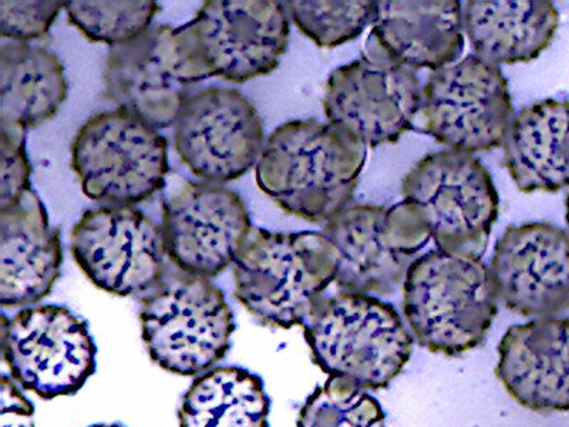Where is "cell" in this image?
<instances>
[{
  "instance_id": "cell-12",
  "label": "cell",
  "mask_w": 569,
  "mask_h": 427,
  "mask_svg": "<svg viewBox=\"0 0 569 427\" xmlns=\"http://www.w3.org/2000/svg\"><path fill=\"white\" fill-rule=\"evenodd\" d=\"M416 71L375 50L330 73L323 109L328 123L366 149L395 145L409 131L421 109Z\"/></svg>"
},
{
  "instance_id": "cell-20",
  "label": "cell",
  "mask_w": 569,
  "mask_h": 427,
  "mask_svg": "<svg viewBox=\"0 0 569 427\" xmlns=\"http://www.w3.org/2000/svg\"><path fill=\"white\" fill-rule=\"evenodd\" d=\"M60 232L33 190L0 211V304L8 308L42 301L60 276Z\"/></svg>"
},
{
  "instance_id": "cell-10",
  "label": "cell",
  "mask_w": 569,
  "mask_h": 427,
  "mask_svg": "<svg viewBox=\"0 0 569 427\" xmlns=\"http://www.w3.org/2000/svg\"><path fill=\"white\" fill-rule=\"evenodd\" d=\"M182 29L206 78L232 83L277 70L291 30L277 0H210Z\"/></svg>"
},
{
  "instance_id": "cell-2",
  "label": "cell",
  "mask_w": 569,
  "mask_h": 427,
  "mask_svg": "<svg viewBox=\"0 0 569 427\" xmlns=\"http://www.w3.org/2000/svg\"><path fill=\"white\" fill-rule=\"evenodd\" d=\"M335 277L337 249L317 231L253 228L233 262L236 298L268 327H303Z\"/></svg>"
},
{
  "instance_id": "cell-7",
  "label": "cell",
  "mask_w": 569,
  "mask_h": 427,
  "mask_svg": "<svg viewBox=\"0 0 569 427\" xmlns=\"http://www.w3.org/2000/svg\"><path fill=\"white\" fill-rule=\"evenodd\" d=\"M84 195L103 207H133L166 186L169 141L123 110L88 120L71 146Z\"/></svg>"
},
{
  "instance_id": "cell-17",
  "label": "cell",
  "mask_w": 569,
  "mask_h": 427,
  "mask_svg": "<svg viewBox=\"0 0 569 427\" xmlns=\"http://www.w3.org/2000/svg\"><path fill=\"white\" fill-rule=\"evenodd\" d=\"M498 301L522 317L569 309V234L548 222L510 226L490 266Z\"/></svg>"
},
{
  "instance_id": "cell-26",
  "label": "cell",
  "mask_w": 569,
  "mask_h": 427,
  "mask_svg": "<svg viewBox=\"0 0 569 427\" xmlns=\"http://www.w3.org/2000/svg\"><path fill=\"white\" fill-rule=\"evenodd\" d=\"M283 4L298 29L319 48L328 49L359 38L366 28L372 27L378 10L375 0H289Z\"/></svg>"
},
{
  "instance_id": "cell-24",
  "label": "cell",
  "mask_w": 569,
  "mask_h": 427,
  "mask_svg": "<svg viewBox=\"0 0 569 427\" xmlns=\"http://www.w3.org/2000/svg\"><path fill=\"white\" fill-rule=\"evenodd\" d=\"M269 400L258 375L218 366L192 383L178 409L180 427H269Z\"/></svg>"
},
{
  "instance_id": "cell-32",
  "label": "cell",
  "mask_w": 569,
  "mask_h": 427,
  "mask_svg": "<svg viewBox=\"0 0 569 427\" xmlns=\"http://www.w3.org/2000/svg\"><path fill=\"white\" fill-rule=\"evenodd\" d=\"M567 222H568V227H569V195L567 198Z\"/></svg>"
},
{
  "instance_id": "cell-21",
  "label": "cell",
  "mask_w": 569,
  "mask_h": 427,
  "mask_svg": "<svg viewBox=\"0 0 569 427\" xmlns=\"http://www.w3.org/2000/svg\"><path fill=\"white\" fill-rule=\"evenodd\" d=\"M462 24L477 58L498 66L540 58L560 27L548 0H469Z\"/></svg>"
},
{
  "instance_id": "cell-29",
  "label": "cell",
  "mask_w": 569,
  "mask_h": 427,
  "mask_svg": "<svg viewBox=\"0 0 569 427\" xmlns=\"http://www.w3.org/2000/svg\"><path fill=\"white\" fill-rule=\"evenodd\" d=\"M0 211L17 206L29 190L30 169L27 155V130L0 127Z\"/></svg>"
},
{
  "instance_id": "cell-6",
  "label": "cell",
  "mask_w": 569,
  "mask_h": 427,
  "mask_svg": "<svg viewBox=\"0 0 569 427\" xmlns=\"http://www.w3.org/2000/svg\"><path fill=\"white\" fill-rule=\"evenodd\" d=\"M401 195L418 212L437 249L482 259L500 201L479 159L456 150L426 156L403 178Z\"/></svg>"
},
{
  "instance_id": "cell-22",
  "label": "cell",
  "mask_w": 569,
  "mask_h": 427,
  "mask_svg": "<svg viewBox=\"0 0 569 427\" xmlns=\"http://www.w3.org/2000/svg\"><path fill=\"white\" fill-rule=\"evenodd\" d=\"M505 166L526 195L569 187V100L538 101L515 117Z\"/></svg>"
},
{
  "instance_id": "cell-14",
  "label": "cell",
  "mask_w": 569,
  "mask_h": 427,
  "mask_svg": "<svg viewBox=\"0 0 569 427\" xmlns=\"http://www.w3.org/2000/svg\"><path fill=\"white\" fill-rule=\"evenodd\" d=\"M71 254L103 291L146 295L166 276L161 227L134 207H100L83 214L71 232Z\"/></svg>"
},
{
  "instance_id": "cell-8",
  "label": "cell",
  "mask_w": 569,
  "mask_h": 427,
  "mask_svg": "<svg viewBox=\"0 0 569 427\" xmlns=\"http://www.w3.org/2000/svg\"><path fill=\"white\" fill-rule=\"evenodd\" d=\"M184 29L150 28L133 42L110 48L104 64L106 98L117 110L156 130L174 126L190 89L206 80Z\"/></svg>"
},
{
  "instance_id": "cell-19",
  "label": "cell",
  "mask_w": 569,
  "mask_h": 427,
  "mask_svg": "<svg viewBox=\"0 0 569 427\" xmlns=\"http://www.w3.org/2000/svg\"><path fill=\"white\" fill-rule=\"evenodd\" d=\"M460 0H380L366 49L411 70L453 64L465 49Z\"/></svg>"
},
{
  "instance_id": "cell-25",
  "label": "cell",
  "mask_w": 569,
  "mask_h": 427,
  "mask_svg": "<svg viewBox=\"0 0 569 427\" xmlns=\"http://www.w3.org/2000/svg\"><path fill=\"white\" fill-rule=\"evenodd\" d=\"M66 13L93 43L120 46L133 42L150 29L152 19L160 12V4L144 2H96V0H70L64 2Z\"/></svg>"
},
{
  "instance_id": "cell-1",
  "label": "cell",
  "mask_w": 569,
  "mask_h": 427,
  "mask_svg": "<svg viewBox=\"0 0 569 427\" xmlns=\"http://www.w3.org/2000/svg\"><path fill=\"white\" fill-rule=\"evenodd\" d=\"M366 147L318 120H292L268 137L257 162L259 188L289 216L320 224L353 200Z\"/></svg>"
},
{
  "instance_id": "cell-23",
  "label": "cell",
  "mask_w": 569,
  "mask_h": 427,
  "mask_svg": "<svg viewBox=\"0 0 569 427\" xmlns=\"http://www.w3.org/2000/svg\"><path fill=\"white\" fill-rule=\"evenodd\" d=\"M68 98L58 56L30 43L0 48V125L28 130L53 119Z\"/></svg>"
},
{
  "instance_id": "cell-9",
  "label": "cell",
  "mask_w": 569,
  "mask_h": 427,
  "mask_svg": "<svg viewBox=\"0 0 569 427\" xmlns=\"http://www.w3.org/2000/svg\"><path fill=\"white\" fill-rule=\"evenodd\" d=\"M337 249L335 284L345 292L389 295L431 236L408 202L352 206L325 224Z\"/></svg>"
},
{
  "instance_id": "cell-15",
  "label": "cell",
  "mask_w": 569,
  "mask_h": 427,
  "mask_svg": "<svg viewBox=\"0 0 569 427\" xmlns=\"http://www.w3.org/2000/svg\"><path fill=\"white\" fill-rule=\"evenodd\" d=\"M161 231L178 271L211 279L236 262L253 227L237 192L187 181L164 198Z\"/></svg>"
},
{
  "instance_id": "cell-11",
  "label": "cell",
  "mask_w": 569,
  "mask_h": 427,
  "mask_svg": "<svg viewBox=\"0 0 569 427\" xmlns=\"http://www.w3.org/2000/svg\"><path fill=\"white\" fill-rule=\"evenodd\" d=\"M2 354L20 388L52 400L83 388L96 373L98 348L84 320L68 308L42 305L3 315Z\"/></svg>"
},
{
  "instance_id": "cell-18",
  "label": "cell",
  "mask_w": 569,
  "mask_h": 427,
  "mask_svg": "<svg viewBox=\"0 0 569 427\" xmlns=\"http://www.w3.org/2000/svg\"><path fill=\"white\" fill-rule=\"evenodd\" d=\"M497 379L536 411L569 410V319L538 318L507 330L498 345Z\"/></svg>"
},
{
  "instance_id": "cell-4",
  "label": "cell",
  "mask_w": 569,
  "mask_h": 427,
  "mask_svg": "<svg viewBox=\"0 0 569 427\" xmlns=\"http://www.w3.org/2000/svg\"><path fill=\"white\" fill-rule=\"evenodd\" d=\"M303 332L313 363L329 378L362 389L388 388L409 363L413 345L398 311L365 294L320 299Z\"/></svg>"
},
{
  "instance_id": "cell-31",
  "label": "cell",
  "mask_w": 569,
  "mask_h": 427,
  "mask_svg": "<svg viewBox=\"0 0 569 427\" xmlns=\"http://www.w3.org/2000/svg\"><path fill=\"white\" fill-rule=\"evenodd\" d=\"M90 427H124V426H120V425H94V426H90Z\"/></svg>"
},
{
  "instance_id": "cell-28",
  "label": "cell",
  "mask_w": 569,
  "mask_h": 427,
  "mask_svg": "<svg viewBox=\"0 0 569 427\" xmlns=\"http://www.w3.org/2000/svg\"><path fill=\"white\" fill-rule=\"evenodd\" d=\"M64 2L43 0V2H0V34L12 42L29 43L43 38L49 32Z\"/></svg>"
},
{
  "instance_id": "cell-27",
  "label": "cell",
  "mask_w": 569,
  "mask_h": 427,
  "mask_svg": "<svg viewBox=\"0 0 569 427\" xmlns=\"http://www.w3.org/2000/svg\"><path fill=\"white\" fill-rule=\"evenodd\" d=\"M297 427H386V415L365 389L329 378L309 396Z\"/></svg>"
},
{
  "instance_id": "cell-5",
  "label": "cell",
  "mask_w": 569,
  "mask_h": 427,
  "mask_svg": "<svg viewBox=\"0 0 569 427\" xmlns=\"http://www.w3.org/2000/svg\"><path fill=\"white\" fill-rule=\"evenodd\" d=\"M140 322L152 363L181 376L212 369L236 332L232 309L211 279L170 269L142 295Z\"/></svg>"
},
{
  "instance_id": "cell-3",
  "label": "cell",
  "mask_w": 569,
  "mask_h": 427,
  "mask_svg": "<svg viewBox=\"0 0 569 427\" xmlns=\"http://www.w3.org/2000/svg\"><path fill=\"white\" fill-rule=\"evenodd\" d=\"M490 268L480 258L433 249L403 281V312L420 347L457 356L485 340L498 312Z\"/></svg>"
},
{
  "instance_id": "cell-13",
  "label": "cell",
  "mask_w": 569,
  "mask_h": 427,
  "mask_svg": "<svg viewBox=\"0 0 569 427\" xmlns=\"http://www.w3.org/2000/svg\"><path fill=\"white\" fill-rule=\"evenodd\" d=\"M421 98L426 133L449 150L472 155L505 146L515 109L498 66L467 56L433 71Z\"/></svg>"
},
{
  "instance_id": "cell-30",
  "label": "cell",
  "mask_w": 569,
  "mask_h": 427,
  "mask_svg": "<svg viewBox=\"0 0 569 427\" xmlns=\"http://www.w3.org/2000/svg\"><path fill=\"white\" fill-rule=\"evenodd\" d=\"M2 427H34L32 401L7 375L2 376Z\"/></svg>"
},
{
  "instance_id": "cell-16",
  "label": "cell",
  "mask_w": 569,
  "mask_h": 427,
  "mask_svg": "<svg viewBox=\"0 0 569 427\" xmlns=\"http://www.w3.org/2000/svg\"><path fill=\"white\" fill-rule=\"evenodd\" d=\"M174 140L181 161L211 185L247 175L266 146L256 106L240 91L226 88L188 98L174 123Z\"/></svg>"
}]
</instances>
